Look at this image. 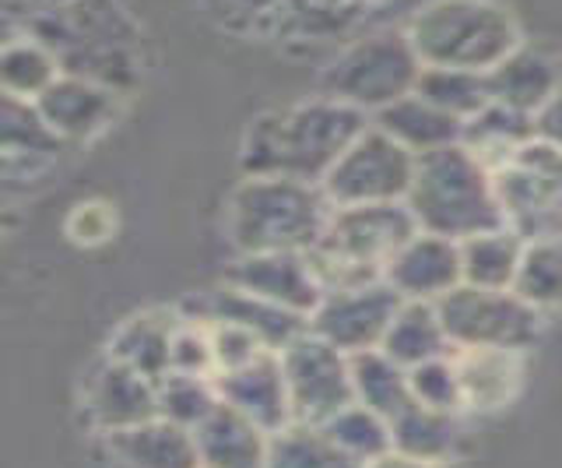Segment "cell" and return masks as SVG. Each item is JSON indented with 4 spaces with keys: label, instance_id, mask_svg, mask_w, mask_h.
<instances>
[{
    "label": "cell",
    "instance_id": "9",
    "mask_svg": "<svg viewBox=\"0 0 562 468\" xmlns=\"http://www.w3.org/2000/svg\"><path fill=\"white\" fill-rule=\"evenodd\" d=\"M418 155L401 148L386 131L369 124L356 142L348 145L334 169L327 172L324 190L334 208L351 204H391L404 201L415 180Z\"/></svg>",
    "mask_w": 562,
    "mask_h": 468
},
{
    "label": "cell",
    "instance_id": "42",
    "mask_svg": "<svg viewBox=\"0 0 562 468\" xmlns=\"http://www.w3.org/2000/svg\"><path fill=\"white\" fill-rule=\"evenodd\" d=\"M67 233H70V239H78L85 247L102 244V239L113 236V208L105 201L75 204V212L67 219Z\"/></svg>",
    "mask_w": 562,
    "mask_h": 468
},
{
    "label": "cell",
    "instance_id": "28",
    "mask_svg": "<svg viewBox=\"0 0 562 468\" xmlns=\"http://www.w3.org/2000/svg\"><path fill=\"white\" fill-rule=\"evenodd\" d=\"M369 8V0H285L268 32L285 40L327 43L351 32Z\"/></svg>",
    "mask_w": 562,
    "mask_h": 468
},
{
    "label": "cell",
    "instance_id": "40",
    "mask_svg": "<svg viewBox=\"0 0 562 468\" xmlns=\"http://www.w3.org/2000/svg\"><path fill=\"white\" fill-rule=\"evenodd\" d=\"M281 4H285V0H204L211 19L233 32H250V29L268 32Z\"/></svg>",
    "mask_w": 562,
    "mask_h": 468
},
{
    "label": "cell",
    "instance_id": "16",
    "mask_svg": "<svg viewBox=\"0 0 562 468\" xmlns=\"http://www.w3.org/2000/svg\"><path fill=\"white\" fill-rule=\"evenodd\" d=\"M383 282L408 303H439L464 286L461 271V244L436 233H415L383 271Z\"/></svg>",
    "mask_w": 562,
    "mask_h": 468
},
{
    "label": "cell",
    "instance_id": "46",
    "mask_svg": "<svg viewBox=\"0 0 562 468\" xmlns=\"http://www.w3.org/2000/svg\"><path fill=\"white\" fill-rule=\"evenodd\" d=\"M369 4H373V0H369Z\"/></svg>",
    "mask_w": 562,
    "mask_h": 468
},
{
    "label": "cell",
    "instance_id": "39",
    "mask_svg": "<svg viewBox=\"0 0 562 468\" xmlns=\"http://www.w3.org/2000/svg\"><path fill=\"white\" fill-rule=\"evenodd\" d=\"M169 374H190V377H215V349H211V327L201 321H180L172 338V370Z\"/></svg>",
    "mask_w": 562,
    "mask_h": 468
},
{
    "label": "cell",
    "instance_id": "23",
    "mask_svg": "<svg viewBox=\"0 0 562 468\" xmlns=\"http://www.w3.org/2000/svg\"><path fill=\"white\" fill-rule=\"evenodd\" d=\"M180 321H183L180 310H158V307L140 310V314L127 317L110 335L105 353L158 385L172 370V338Z\"/></svg>",
    "mask_w": 562,
    "mask_h": 468
},
{
    "label": "cell",
    "instance_id": "4",
    "mask_svg": "<svg viewBox=\"0 0 562 468\" xmlns=\"http://www.w3.org/2000/svg\"><path fill=\"white\" fill-rule=\"evenodd\" d=\"M334 201L324 183L289 177H243L228 194L225 230L236 254L295 250L306 254L321 244Z\"/></svg>",
    "mask_w": 562,
    "mask_h": 468
},
{
    "label": "cell",
    "instance_id": "41",
    "mask_svg": "<svg viewBox=\"0 0 562 468\" xmlns=\"http://www.w3.org/2000/svg\"><path fill=\"white\" fill-rule=\"evenodd\" d=\"M207 327H211V349H215L218 374L236 370L243 363L257 359L260 353H268V345L254 332H246V327H236V324H207Z\"/></svg>",
    "mask_w": 562,
    "mask_h": 468
},
{
    "label": "cell",
    "instance_id": "12",
    "mask_svg": "<svg viewBox=\"0 0 562 468\" xmlns=\"http://www.w3.org/2000/svg\"><path fill=\"white\" fill-rule=\"evenodd\" d=\"M401 303L404 300L383 279L351 289H334L324 292V300L310 314V332L348 356L380 349Z\"/></svg>",
    "mask_w": 562,
    "mask_h": 468
},
{
    "label": "cell",
    "instance_id": "45",
    "mask_svg": "<svg viewBox=\"0 0 562 468\" xmlns=\"http://www.w3.org/2000/svg\"><path fill=\"white\" fill-rule=\"evenodd\" d=\"M53 4H60V0H8V8H11V11H14V8H22L25 22L32 19V14H40V11H46V8H53Z\"/></svg>",
    "mask_w": 562,
    "mask_h": 468
},
{
    "label": "cell",
    "instance_id": "1",
    "mask_svg": "<svg viewBox=\"0 0 562 468\" xmlns=\"http://www.w3.org/2000/svg\"><path fill=\"white\" fill-rule=\"evenodd\" d=\"M369 124H373V116L327 96L260 113L243 134L239 169L243 177H289L324 183L334 163Z\"/></svg>",
    "mask_w": 562,
    "mask_h": 468
},
{
    "label": "cell",
    "instance_id": "8",
    "mask_svg": "<svg viewBox=\"0 0 562 468\" xmlns=\"http://www.w3.org/2000/svg\"><path fill=\"white\" fill-rule=\"evenodd\" d=\"M453 349H509L527 353L541 335V310L514 289L457 286L436 303Z\"/></svg>",
    "mask_w": 562,
    "mask_h": 468
},
{
    "label": "cell",
    "instance_id": "43",
    "mask_svg": "<svg viewBox=\"0 0 562 468\" xmlns=\"http://www.w3.org/2000/svg\"><path fill=\"white\" fill-rule=\"evenodd\" d=\"M535 134H538V142L562 152V89L535 113Z\"/></svg>",
    "mask_w": 562,
    "mask_h": 468
},
{
    "label": "cell",
    "instance_id": "6",
    "mask_svg": "<svg viewBox=\"0 0 562 468\" xmlns=\"http://www.w3.org/2000/svg\"><path fill=\"white\" fill-rule=\"evenodd\" d=\"M408 36L426 67L479 75H488L524 43L514 11L496 0H429L412 14Z\"/></svg>",
    "mask_w": 562,
    "mask_h": 468
},
{
    "label": "cell",
    "instance_id": "29",
    "mask_svg": "<svg viewBox=\"0 0 562 468\" xmlns=\"http://www.w3.org/2000/svg\"><path fill=\"white\" fill-rule=\"evenodd\" d=\"M380 349L394 363H401L404 370H412V367H418V363L450 356L453 345H450L443 321H439L436 303H408L404 300Z\"/></svg>",
    "mask_w": 562,
    "mask_h": 468
},
{
    "label": "cell",
    "instance_id": "34",
    "mask_svg": "<svg viewBox=\"0 0 562 468\" xmlns=\"http://www.w3.org/2000/svg\"><path fill=\"white\" fill-rule=\"evenodd\" d=\"M268 468H366L327 437L324 426L289 423L271 433Z\"/></svg>",
    "mask_w": 562,
    "mask_h": 468
},
{
    "label": "cell",
    "instance_id": "25",
    "mask_svg": "<svg viewBox=\"0 0 562 468\" xmlns=\"http://www.w3.org/2000/svg\"><path fill=\"white\" fill-rule=\"evenodd\" d=\"M373 124L391 134L394 142L401 148H408L412 155H426V152H439L447 145H461V137H464L461 120L443 113L439 107H432V102L422 99L418 92L404 96V99L391 102L386 110H380L373 116Z\"/></svg>",
    "mask_w": 562,
    "mask_h": 468
},
{
    "label": "cell",
    "instance_id": "26",
    "mask_svg": "<svg viewBox=\"0 0 562 468\" xmlns=\"http://www.w3.org/2000/svg\"><path fill=\"white\" fill-rule=\"evenodd\" d=\"M391 437L397 455H408L432 465H457V450H461V420L457 412H439L429 405L412 402L401 415L391 420Z\"/></svg>",
    "mask_w": 562,
    "mask_h": 468
},
{
    "label": "cell",
    "instance_id": "36",
    "mask_svg": "<svg viewBox=\"0 0 562 468\" xmlns=\"http://www.w3.org/2000/svg\"><path fill=\"white\" fill-rule=\"evenodd\" d=\"M324 430H327V437L338 444L345 455L356 458L359 465L380 461L383 455H391V450H394L391 420H383L380 412L366 409L359 402L334 415V420Z\"/></svg>",
    "mask_w": 562,
    "mask_h": 468
},
{
    "label": "cell",
    "instance_id": "30",
    "mask_svg": "<svg viewBox=\"0 0 562 468\" xmlns=\"http://www.w3.org/2000/svg\"><path fill=\"white\" fill-rule=\"evenodd\" d=\"M524 247H527V239L509 230V225L492 230V233H479L471 239H461L464 286L514 289L520 261H524Z\"/></svg>",
    "mask_w": 562,
    "mask_h": 468
},
{
    "label": "cell",
    "instance_id": "15",
    "mask_svg": "<svg viewBox=\"0 0 562 468\" xmlns=\"http://www.w3.org/2000/svg\"><path fill=\"white\" fill-rule=\"evenodd\" d=\"M180 314L187 321H201V324H236V327H246V332H254L268 349H285V345L303 335L310 321L303 314H292L285 307H274L268 300L254 297V292L246 289H236V286H215V289H201L187 297L180 307Z\"/></svg>",
    "mask_w": 562,
    "mask_h": 468
},
{
    "label": "cell",
    "instance_id": "20",
    "mask_svg": "<svg viewBox=\"0 0 562 468\" xmlns=\"http://www.w3.org/2000/svg\"><path fill=\"white\" fill-rule=\"evenodd\" d=\"M562 89V60L544 46L520 43L506 60L488 71L492 102L535 116Z\"/></svg>",
    "mask_w": 562,
    "mask_h": 468
},
{
    "label": "cell",
    "instance_id": "37",
    "mask_svg": "<svg viewBox=\"0 0 562 468\" xmlns=\"http://www.w3.org/2000/svg\"><path fill=\"white\" fill-rule=\"evenodd\" d=\"M218 402H222V394H218L215 377L169 374L158 380V415L190 433L218 409Z\"/></svg>",
    "mask_w": 562,
    "mask_h": 468
},
{
    "label": "cell",
    "instance_id": "2",
    "mask_svg": "<svg viewBox=\"0 0 562 468\" xmlns=\"http://www.w3.org/2000/svg\"><path fill=\"white\" fill-rule=\"evenodd\" d=\"M22 29L57 54L64 75L99 81L120 96L140 85V29L120 0H60Z\"/></svg>",
    "mask_w": 562,
    "mask_h": 468
},
{
    "label": "cell",
    "instance_id": "24",
    "mask_svg": "<svg viewBox=\"0 0 562 468\" xmlns=\"http://www.w3.org/2000/svg\"><path fill=\"white\" fill-rule=\"evenodd\" d=\"M461 377L464 409L499 412L517 398L524 385V353L509 349H453Z\"/></svg>",
    "mask_w": 562,
    "mask_h": 468
},
{
    "label": "cell",
    "instance_id": "5",
    "mask_svg": "<svg viewBox=\"0 0 562 468\" xmlns=\"http://www.w3.org/2000/svg\"><path fill=\"white\" fill-rule=\"evenodd\" d=\"M422 233L404 201L334 208L321 244L306 250L324 292L383 279L391 257Z\"/></svg>",
    "mask_w": 562,
    "mask_h": 468
},
{
    "label": "cell",
    "instance_id": "17",
    "mask_svg": "<svg viewBox=\"0 0 562 468\" xmlns=\"http://www.w3.org/2000/svg\"><path fill=\"white\" fill-rule=\"evenodd\" d=\"M215 385L225 405L239 409L246 420H254L263 433L285 430L292 420V398L281 370V356L274 349L260 353L257 359L243 363L236 370L215 374Z\"/></svg>",
    "mask_w": 562,
    "mask_h": 468
},
{
    "label": "cell",
    "instance_id": "7",
    "mask_svg": "<svg viewBox=\"0 0 562 468\" xmlns=\"http://www.w3.org/2000/svg\"><path fill=\"white\" fill-rule=\"evenodd\" d=\"M422 57L408 29H376L341 46L321 71V96L376 116L391 102L415 92Z\"/></svg>",
    "mask_w": 562,
    "mask_h": 468
},
{
    "label": "cell",
    "instance_id": "33",
    "mask_svg": "<svg viewBox=\"0 0 562 468\" xmlns=\"http://www.w3.org/2000/svg\"><path fill=\"white\" fill-rule=\"evenodd\" d=\"M415 92L443 113L457 116L461 124H468L474 113H482L492 102L488 75L464 71V67H422Z\"/></svg>",
    "mask_w": 562,
    "mask_h": 468
},
{
    "label": "cell",
    "instance_id": "21",
    "mask_svg": "<svg viewBox=\"0 0 562 468\" xmlns=\"http://www.w3.org/2000/svg\"><path fill=\"white\" fill-rule=\"evenodd\" d=\"M201 468H268L271 433H263L254 420L233 405L218 402V409L193 430Z\"/></svg>",
    "mask_w": 562,
    "mask_h": 468
},
{
    "label": "cell",
    "instance_id": "14",
    "mask_svg": "<svg viewBox=\"0 0 562 468\" xmlns=\"http://www.w3.org/2000/svg\"><path fill=\"white\" fill-rule=\"evenodd\" d=\"M222 282L254 292L274 307H285L292 314H310L324 300V286L316 279L306 254L295 250H268V254H236V261L225 268Z\"/></svg>",
    "mask_w": 562,
    "mask_h": 468
},
{
    "label": "cell",
    "instance_id": "22",
    "mask_svg": "<svg viewBox=\"0 0 562 468\" xmlns=\"http://www.w3.org/2000/svg\"><path fill=\"white\" fill-rule=\"evenodd\" d=\"M0 145H4L8 177H14L18 169L22 177H40L67 148L64 137H57V131L43 120L40 107L18 96H4V107H0Z\"/></svg>",
    "mask_w": 562,
    "mask_h": 468
},
{
    "label": "cell",
    "instance_id": "44",
    "mask_svg": "<svg viewBox=\"0 0 562 468\" xmlns=\"http://www.w3.org/2000/svg\"><path fill=\"white\" fill-rule=\"evenodd\" d=\"M366 468H457V465H432V461H418V458H408V455H397V450H391V455H383L380 461H369Z\"/></svg>",
    "mask_w": 562,
    "mask_h": 468
},
{
    "label": "cell",
    "instance_id": "13",
    "mask_svg": "<svg viewBox=\"0 0 562 468\" xmlns=\"http://www.w3.org/2000/svg\"><path fill=\"white\" fill-rule=\"evenodd\" d=\"M158 415V385L102 353L81 377V420L88 430L116 433Z\"/></svg>",
    "mask_w": 562,
    "mask_h": 468
},
{
    "label": "cell",
    "instance_id": "38",
    "mask_svg": "<svg viewBox=\"0 0 562 468\" xmlns=\"http://www.w3.org/2000/svg\"><path fill=\"white\" fill-rule=\"evenodd\" d=\"M412 377V394L418 405H429L439 412H464V391H461V377H457V363L453 353L439 356L429 363H418L408 370Z\"/></svg>",
    "mask_w": 562,
    "mask_h": 468
},
{
    "label": "cell",
    "instance_id": "27",
    "mask_svg": "<svg viewBox=\"0 0 562 468\" xmlns=\"http://www.w3.org/2000/svg\"><path fill=\"white\" fill-rule=\"evenodd\" d=\"M531 142H538L535 116L509 110L503 102H488L482 113H474L464 124V137H461V145H468L492 172L517 163L520 152Z\"/></svg>",
    "mask_w": 562,
    "mask_h": 468
},
{
    "label": "cell",
    "instance_id": "35",
    "mask_svg": "<svg viewBox=\"0 0 562 468\" xmlns=\"http://www.w3.org/2000/svg\"><path fill=\"white\" fill-rule=\"evenodd\" d=\"M514 292L541 314L562 310V239H531L524 247V261L517 271Z\"/></svg>",
    "mask_w": 562,
    "mask_h": 468
},
{
    "label": "cell",
    "instance_id": "11",
    "mask_svg": "<svg viewBox=\"0 0 562 468\" xmlns=\"http://www.w3.org/2000/svg\"><path fill=\"white\" fill-rule=\"evenodd\" d=\"M496 190L506 225L520 233L527 244L531 239L559 236L562 222V152L531 142L517 163L496 172Z\"/></svg>",
    "mask_w": 562,
    "mask_h": 468
},
{
    "label": "cell",
    "instance_id": "18",
    "mask_svg": "<svg viewBox=\"0 0 562 468\" xmlns=\"http://www.w3.org/2000/svg\"><path fill=\"white\" fill-rule=\"evenodd\" d=\"M123 96L116 89H105L99 81L60 75L49 89L35 99L43 120L57 131L64 142H92L95 134H102L113 124L120 113Z\"/></svg>",
    "mask_w": 562,
    "mask_h": 468
},
{
    "label": "cell",
    "instance_id": "3",
    "mask_svg": "<svg viewBox=\"0 0 562 468\" xmlns=\"http://www.w3.org/2000/svg\"><path fill=\"white\" fill-rule=\"evenodd\" d=\"M404 204L412 208L422 233L447 236L457 244L506 225L496 172L468 145H447L418 155L415 180Z\"/></svg>",
    "mask_w": 562,
    "mask_h": 468
},
{
    "label": "cell",
    "instance_id": "32",
    "mask_svg": "<svg viewBox=\"0 0 562 468\" xmlns=\"http://www.w3.org/2000/svg\"><path fill=\"white\" fill-rule=\"evenodd\" d=\"M64 75L57 54L22 29V36L4 40V57H0V81L4 96L18 99H40L53 81Z\"/></svg>",
    "mask_w": 562,
    "mask_h": 468
},
{
    "label": "cell",
    "instance_id": "31",
    "mask_svg": "<svg viewBox=\"0 0 562 468\" xmlns=\"http://www.w3.org/2000/svg\"><path fill=\"white\" fill-rule=\"evenodd\" d=\"M351 385H356V402L380 412L383 420H394V415H401L415 402L408 370L383 349L351 356Z\"/></svg>",
    "mask_w": 562,
    "mask_h": 468
},
{
    "label": "cell",
    "instance_id": "10",
    "mask_svg": "<svg viewBox=\"0 0 562 468\" xmlns=\"http://www.w3.org/2000/svg\"><path fill=\"white\" fill-rule=\"evenodd\" d=\"M281 370L292 398V420L306 426H327L334 415L356 405L351 385V356L313 335L310 327L278 349Z\"/></svg>",
    "mask_w": 562,
    "mask_h": 468
},
{
    "label": "cell",
    "instance_id": "19",
    "mask_svg": "<svg viewBox=\"0 0 562 468\" xmlns=\"http://www.w3.org/2000/svg\"><path fill=\"white\" fill-rule=\"evenodd\" d=\"M99 441L110 468H201L193 433L162 415L131 430L102 433Z\"/></svg>",
    "mask_w": 562,
    "mask_h": 468
}]
</instances>
